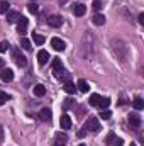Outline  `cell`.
I'll use <instances>...</instances> for the list:
<instances>
[{"mask_svg": "<svg viewBox=\"0 0 144 146\" xmlns=\"http://www.w3.org/2000/svg\"><path fill=\"white\" fill-rule=\"evenodd\" d=\"M100 122H98V119L97 117H90V119H87V122H85V131H88V133H98L100 131Z\"/></svg>", "mask_w": 144, "mask_h": 146, "instance_id": "cell-1", "label": "cell"}, {"mask_svg": "<svg viewBox=\"0 0 144 146\" xmlns=\"http://www.w3.org/2000/svg\"><path fill=\"white\" fill-rule=\"evenodd\" d=\"M12 58H14V61L17 63V66H20V68H24V66L27 65V60H26V56H22V53H20L19 48H14V49H12Z\"/></svg>", "mask_w": 144, "mask_h": 146, "instance_id": "cell-2", "label": "cell"}, {"mask_svg": "<svg viewBox=\"0 0 144 146\" xmlns=\"http://www.w3.org/2000/svg\"><path fill=\"white\" fill-rule=\"evenodd\" d=\"M51 65H53V72L56 75V78H61L63 73H65V70H63V61L59 58H53V63Z\"/></svg>", "mask_w": 144, "mask_h": 146, "instance_id": "cell-3", "label": "cell"}, {"mask_svg": "<svg viewBox=\"0 0 144 146\" xmlns=\"http://www.w3.org/2000/svg\"><path fill=\"white\" fill-rule=\"evenodd\" d=\"M141 115L139 114H129V126H131V129H139L141 127Z\"/></svg>", "mask_w": 144, "mask_h": 146, "instance_id": "cell-4", "label": "cell"}, {"mask_svg": "<svg viewBox=\"0 0 144 146\" xmlns=\"http://www.w3.org/2000/svg\"><path fill=\"white\" fill-rule=\"evenodd\" d=\"M48 24H49V27H61L63 26V17L61 15H51L49 19H48Z\"/></svg>", "mask_w": 144, "mask_h": 146, "instance_id": "cell-5", "label": "cell"}, {"mask_svg": "<svg viewBox=\"0 0 144 146\" xmlns=\"http://www.w3.org/2000/svg\"><path fill=\"white\" fill-rule=\"evenodd\" d=\"M51 46H53L56 51H65L66 42H65L63 39H59V37H53V39H51Z\"/></svg>", "mask_w": 144, "mask_h": 146, "instance_id": "cell-6", "label": "cell"}, {"mask_svg": "<svg viewBox=\"0 0 144 146\" xmlns=\"http://www.w3.org/2000/svg\"><path fill=\"white\" fill-rule=\"evenodd\" d=\"M27 24H29V21H27L26 17H20V19L17 21V33H20V34L24 36L26 31H27Z\"/></svg>", "mask_w": 144, "mask_h": 146, "instance_id": "cell-7", "label": "cell"}, {"mask_svg": "<svg viewBox=\"0 0 144 146\" xmlns=\"http://www.w3.org/2000/svg\"><path fill=\"white\" fill-rule=\"evenodd\" d=\"M0 78H2L3 82H12V80H14V72H12L10 68H3V70L0 72Z\"/></svg>", "mask_w": 144, "mask_h": 146, "instance_id": "cell-8", "label": "cell"}, {"mask_svg": "<svg viewBox=\"0 0 144 146\" xmlns=\"http://www.w3.org/2000/svg\"><path fill=\"white\" fill-rule=\"evenodd\" d=\"M85 12H87V5H85V3H76V5L73 7V14H75L76 17L85 15Z\"/></svg>", "mask_w": 144, "mask_h": 146, "instance_id": "cell-9", "label": "cell"}, {"mask_svg": "<svg viewBox=\"0 0 144 146\" xmlns=\"http://www.w3.org/2000/svg\"><path fill=\"white\" fill-rule=\"evenodd\" d=\"M20 19V14L17 12V10H9L7 12V22L9 24H14V22H17Z\"/></svg>", "mask_w": 144, "mask_h": 146, "instance_id": "cell-10", "label": "cell"}, {"mask_svg": "<svg viewBox=\"0 0 144 146\" xmlns=\"http://www.w3.org/2000/svg\"><path fill=\"white\" fill-rule=\"evenodd\" d=\"M37 61H39V65H46V63L49 61V53H48L46 49H41V51L37 53Z\"/></svg>", "mask_w": 144, "mask_h": 146, "instance_id": "cell-11", "label": "cell"}, {"mask_svg": "<svg viewBox=\"0 0 144 146\" xmlns=\"http://www.w3.org/2000/svg\"><path fill=\"white\" fill-rule=\"evenodd\" d=\"M56 141H54V145L53 146H65L66 145V141H68V136L66 134H63V133H56Z\"/></svg>", "mask_w": 144, "mask_h": 146, "instance_id": "cell-12", "label": "cell"}, {"mask_svg": "<svg viewBox=\"0 0 144 146\" xmlns=\"http://www.w3.org/2000/svg\"><path fill=\"white\" fill-rule=\"evenodd\" d=\"M59 124H61L63 129H70V127H71V119H70V115H68V114H63L61 119H59Z\"/></svg>", "mask_w": 144, "mask_h": 146, "instance_id": "cell-13", "label": "cell"}, {"mask_svg": "<svg viewBox=\"0 0 144 146\" xmlns=\"http://www.w3.org/2000/svg\"><path fill=\"white\" fill-rule=\"evenodd\" d=\"M39 117H41L42 121H46V122H48V121H51V117H53V115H51V109H49V107L41 109V112H39Z\"/></svg>", "mask_w": 144, "mask_h": 146, "instance_id": "cell-14", "label": "cell"}, {"mask_svg": "<svg viewBox=\"0 0 144 146\" xmlns=\"http://www.w3.org/2000/svg\"><path fill=\"white\" fill-rule=\"evenodd\" d=\"M92 22H93L95 26H104V24H105V15H104V14H95L93 19H92Z\"/></svg>", "mask_w": 144, "mask_h": 146, "instance_id": "cell-15", "label": "cell"}, {"mask_svg": "<svg viewBox=\"0 0 144 146\" xmlns=\"http://www.w3.org/2000/svg\"><path fill=\"white\" fill-rule=\"evenodd\" d=\"M63 90H65L66 94H70V95H73V94L76 92V85H75V83H71V82H66V83L63 85Z\"/></svg>", "mask_w": 144, "mask_h": 146, "instance_id": "cell-16", "label": "cell"}, {"mask_svg": "<svg viewBox=\"0 0 144 146\" xmlns=\"http://www.w3.org/2000/svg\"><path fill=\"white\" fill-rule=\"evenodd\" d=\"M80 92H83V94H87V92H90V85L85 82V80H78V87H76Z\"/></svg>", "mask_w": 144, "mask_h": 146, "instance_id": "cell-17", "label": "cell"}, {"mask_svg": "<svg viewBox=\"0 0 144 146\" xmlns=\"http://www.w3.org/2000/svg\"><path fill=\"white\" fill-rule=\"evenodd\" d=\"M32 92H34V95H37V97H42V95H46V87L41 85V83H37Z\"/></svg>", "mask_w": 144, "mask_h": 146, "instance_id": "cell-18", "label": "cell"}, {"mask_svg": "<svg viewBox=\"0 0 144 146\" xmlns=\"http://www.w3.org/2000/svg\"><path fill=\"white\" fill-rule=\"evenodd\" d=\"M132 106H134V109L136 110H143L144 109V100L141 99V97H136L134 102H132Z\"/></svg>", "mask_w": 144, "mask_h": 146, "instance_id": "cell-19", "label": "cell"}, {"mask_svg": "<svg viewBox=\"0 0 144 146\" xmlns=\"http://www.w3.org/2000/svg\"><path fill=\"white\" fill-rule=\"evenodd\" d=\"M98 100H100V95H98V94H92L88 104H90L92 107H97V106H98Z\"/></svg>", "mask_w": 144, "mask_h": 146, "instance_id": "cell-20", "label": "cell"}, {"mask_svg": "<svg viewBox=\"0 0 144 146\" xmlns=\"http://www.w3.org/2000/svg\"><path fill=\"white\" fill-rule=\"evenodd\" d=\"M32 41L36 42L37 46H42L46 39H44V36H41V34H36V33H32Z\"/></svg>", "mask_w": 144, "mask_h": 146, "instance_id": "cell-21", "label": "cell"}, {"mask_svg": "<svg viewBox=\"0 0 144 146\" xmlns=\"http://www.w3.org/2000/svg\"><path fill=\"white\" fill-rule=\"evenodd\" d=\"M108 106H110V99H108V97H105V99L100 97V100H98V107L104 110V109H107Z\"/></svg>", "mask_w": 144, "mask_h": 146, "instance_id": "cell-22", "label": "cell"}, {"mask_svg": "<svg viewBox=\"0 0 144 146\" xmlns=\"http://www.w3.org/2000/svg\"><path fill=\"white\" fill-rule=\"evenodd\" d=\"M20 46H22V49H26V51H31V41L29 39H26V37H22L20 39Z\"/></svg>", "mask_w": 144, "mask_h": 146, "instance_id": "cell-23", "label": "cell"}, {"mask_svg": "<svg viewBox=\"0 0 144 146\" xmlns=\"http://www.w3.org/2000/svg\"><path fill=\"white\" fill-rule=\"evenodd\" d=\"M9 48H10L9 41H2V42H0V53H5V51H9Z\"/></svg>", "mask_w": 144, "mask_h": 146, "instance_id": "cell-24", "label": "cell"}, {"mask_svg": "<svg viewBox=\"0 0 144 146\" xmlns=\"http://www.w3.org/2000/svg\"><path fill=\"white\" fill-rule=\"evenodd\" d=\"M10 9H9V3L7 2H0V14H7Z\"/></svg>", "mask_w": 144, "mask_h": 146, "instance_id": "cell-25", "label": "cell"}, {"mask_svg": "<svg viewBox=\"0 0 144 146\" xmlns=\"http://www.w3.org/2000/svg\"><path fill=\"white\" fill-rule=\"evenodd\" d=\"M100 117L107 121V119H110V117H112V112H110V110H108V109H104V110H102V112H100Z\"/></svg>", "mask_w": 144, "mask_h": 146, "instance_id": "cell-26", "label": "cell"}, {"mask_svg": "<svg viewBox=\"0 0 144 146\" xmlns=\"http://www.w3.org/2000/svg\"><path fill=\"white\" fill-rule=\"evenodd\" d=\"M9 99H10V97H9V95H7L5 92H0V106H3V104H5V102L9 100Z\"/></svg>", "mask_w": 144, "mask_h": 146, "instance_id": "cell-27", "label": "cell"}, {"mask_svg": "<svg viewBox=\"0 0 144 146\" xmlns=\"http://www.w3.org/2000/svg\"><path fill=\"white\" fill-rule=\"evenodd\" d=\"M122 145H124V141H122L120 138H117V136H115V138H114V141H112L108 146H122Z\"/></svg>", "mask_w": 144, "mask_h": 146, "instance_id": "cell-28", "label": "cell"}, {"mask_svg": "<svg viewBox=\"0 0 144 146\" xmlns=\"http://www.w3.org/2000/svg\"><path fill=\"white\" fill-rule=\"evenodd\" d=\"M27 9H29V12H31V14H36L37 10H39V7H37L34 2H32V3H29V5H27Z\"/></svg>", "mask_w": 144, "mask_h": 146, "instance_id": "cell-29", "label": "cell"}, {"mask_svg": "<svg viewBox=\"0 0 144 146\" xmlns=\"http://www.w3.org/2000/svg\"><path fill=\"white\" fill-rule=\"evenodd\" d=\"M114 138H115V134H114V133H108L107 138H105V143H107V145H110V143L114 141Z\"/></svg>", "mask_w": 144, "mask_h": 146, "instance_id": "cell-30", "label": "cell"}, {"mask_svg": "<svg viewBox=\"0 0 144 146\" xmlns=\"http://www.w3.org/2000/svg\"><path fill=\"white\" fill-rule=\"evenodd\" d=\"M95 10H100L102 9V3H100V0H93V5H92Z\"/></svg>", "mask_w": 144, "mask_h": 146, "instance_id": "cell-31", "label": "cell"}, {"mask_svg": "<svg viewBox=\"0 0 144 146\" xmlns=\"http://www.w3.org/2000/svg\"><path fill=\"white\" fill-rule=\"evenodd\" d=\"M73 106V99H66V102H65V107L68 109V107H71Z\"/></svg>", "mask_w": 144, "mask_h": 146, "instance_id": "cell-32", "label": "cell"}, {"mask_svg": "<svg viewBox=\"0 0 144 146\" xmlns=\"http://www.w3.org/2000/svg\"><path fill=\"white\" fill-rule=\"evenodd\" d=\"M139 24H144V14L143 12L139 14Z\"/></svg>", "mask_w": 144, "mask_h": 146, "instance_id": "cell-33", "label": "cell"}, {"mask_svg": "<svg viewBox=\"0 0 144 146\" xmlns=\"http://www.w3.org/2000/svg\"><path fill=\"white\" fill-rule=\"evenodd\" d=\"M2 141H3V127L0 126V143H2Z\"/></svg>", "mask_w": 144, "mask_h": 146, "instance_id": "cell-34", "label": "cell"}, {"mask_svg": "<svg viewBox=\"0 0 144 146\" xmlns=\"http://www.w3.org/2000/svg\"><path fill=\"white\" fill-rule=\"evenodd\" d=\"M2 68H3V60L0 58V70H2Z\"/></svg>", "mask_w": 144, "mask_h": 146, "instance_id": "cell-35", "label": "cell"}, {"mask_svg": "<svg viewBox=\"0 0 144 146\" xmlns=\"http://www.w3.org/2000/svg\"><path fill=\"white\" fill-rule=\"evenodd\" d=\"M131 146H137V145H136V143H131Z\"/></svg>", "mask_w": 144, "mask_h": 146, "instance_id": "cell-36", "label": "cell"}, {"mask_svg": "<svg viewBox=\"0 0 144 146\" xmlns=\"http://www.w3.org/2000/svg\"><path fill=\"white\" fill-rule=\"evenodd\" d=\"M78 146H85V145H78Z\"/></svg>", "mask_w": 144, "mask_h": 146, "instance_id": "cell-37", "label": "cell"}, {"mask_svg": "<svg viewBox=\"0 0 144 146\" xmlns=\"http://www.w3.org/2000/svg\"><path fill=\"white\" fill-rule=\"evenodd\" d=\"M31 2H34V0H31Z\"/></svg>", "mask_w": 144, "mask_h": 146, "instance_id": "cell-38", "label": "cell"}]
</instances>
